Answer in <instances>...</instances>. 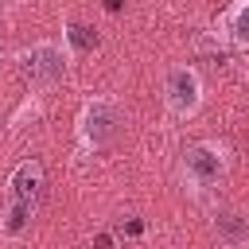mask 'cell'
<instances>
[{
  "label": "cell",
  "instance_id": "6da1fadb",
  "mask_svg": "<svg viewBox=\"0 0 249 249\" xmlns=\"http://www.w3.org/2000/svg\"><path fill=\"white\" fill-rule=\"evenodd\" d=\"M43 187H47V171L43 163L31 156V160H19L8 175V191H4V210H0V233L4 237H19L35 210H39V198H43Z\"/></svg>",
  "mask_w": 249,
  "mask_h": 249
},
{
  "label": "cell",
  "instance_id": "7a4b0ae2",
  "mask_svg": "<svg viewBox=\"0 0 249 249\" xmlns=\"http://www.w3.org/2000/svg\"><path fill=\"white\" fill-rule=\"evenodd\" d=\"M121 124H124L121 101L109 97V93H97V97H89V101L82 105V113H78V144H82L86 152H101V148L121 132Z\"/></svg>",
  "mask_w": 249,
  "mask_h": 249
},
{
  "label": "cell",
  "instance_id": "3957f363",
  "mask_svg": "<svg viewBox=\"0 0 249 249\" xmlns=\"http://www.w3.org/2000/svg\"><path fill=\"white\" fill-rule=\"evenodd\" d=\"M66 66H70V47L66 43H54V39H39V43H31L19 54V74L35 89H47V86L62 82L66 78Z\"/></svg>",
  "mask_w": 249,
  "mask_h": 249
},
{
  "label": "cell",
  "instance_id": "277c9868",
  "mask_svg": "<svg viewBox=\"0 0 249 249\" xmlns=\"http://www.w3.org/2000/svg\"><path fill=\"white\" fill-rule=\"evenodd\" d=\"M222 175H226V148L222 144H214V140L187 144V152H183V183L191 191L202 195V191L218 187Z\"/></svg>",
  "mask_w": 249,
  "mask_h": 249
},
{
  "label": "cell",
  "instance_id": "5b68a950",
  "mask_svg": "<svg viewBox=\"0 0 249 249\" xmlns=\"http://www.w3.org/2000/svg\"><path fill=\"white\" fill-rule=\"evenodd\" d=\"M202 74L195 66H167L163 74V105L175 117H195L202 109Z\"/></svg>",
  "mask_w": 249,
  "mask_h": 249
},
{
  "label": "cell",
  "instance_id": "8992f818",
  "mask_svg": "<svg viewBox=\"0 0 249 249\" xmlns=\"http://www.w3.org/2000/svg\"><path fill=\"white\" fill-rule=\"evenodd\" d=\"M218 31H222L233 47H249V0H233V4L222 12Z\"/></svg>",
  "mask_w": 249,
  "mask_h": 249
},
{
  "label": "cell",
  "instance_id": "52a82bcc",
  "mask_svg": "<svg viewBox=\"0 0 249 249\" xmlns=\"http://www.w3.org/2000/svg\"><path fill=\"white\" fill-rule=\"evenodd\" d=\"M214 233H218L230 249H249V218H245V214L218 210V214H214Z\"/></svg>",
  "mask_w": 249,
  "mask_h": 249
},
{
  "label": "cell",
  "instance_id": "ba28073f",
  "mask_svg": "<svg viewBox=\"0 0 249 249\" xmlns=\"http://www.w3.org/2000/svg\"><path fill=\"white\" fill-rule=\"evenodd\" d=\"M62 39H66L74 51H93V47L101 43V35H97L89 23H78V19H70V23L62 27Z\"/></svg>",
  "mask_w": 249,
  "mask_h": 249
},
{
  "label": "cell",
  "instance_id": "9c48e42d",
  "mask_svg": "<svg viewBox=\"0 0 249 249\" xmlns=\"http://www.w3.org/2000/svg\"><path fill=\"white\" fill-rule=\"evenodd\" d=\"M109 245H113V237H109V233H101V237L93 241V249H109Z\"/></svg>",
  "mask_w": 249,
  "mask_h": 249
},
{
  "label": "cell",
  "instance_id": "30bf717a",
  "mask_svg": "<svg viewBox=\"0 0 249 249\" xmlns=\"http://www.w3.org/2000/svg\"><path fill=\"white\" fill-rule=\"evenodd\" d=\"M105 4H109V8H113V12H117V8H121V0H105Z\"/></svg>",
  "mask_w": 249,
  "mask_h": 249
},
{
  "label": "cell",
  "instance_id": "8fae6325",
  "mask_svg": "<svg viewBox=\"0 0 249 249\" xmlns=\"http://www.w3.org/2000/svg\"><path fill=\"white\" fill-rule=\"evenodd\" d=\"M0 51H4V27H0Z\"/></svg>",
  "mask_w": 249,
  "mask_h": 249
}]
</instances>
